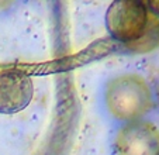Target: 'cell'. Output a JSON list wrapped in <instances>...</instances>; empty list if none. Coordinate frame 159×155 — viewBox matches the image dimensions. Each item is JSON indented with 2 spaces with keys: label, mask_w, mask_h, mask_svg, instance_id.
<instances>
[{
  "label": "cell",
  "mask_w": 159,
  "mask_h": 155,
  "mask_svg": "<svg viewBox=\"0 0 159 155\" xmlns=\"http://www.w3.org/2000/svg\"><path fill=\"white\" fill-rule=\"evenodd\" d=\"M148 7H152V10L153 12L152 13H156V14H159V3H149V4H147Z\"/></svg>",
  "instance_id": "5"
},
{
  "label": "cell",
  "mask_w": 159,
  "mask_h": 155,
  "mask_svg": "<svg viewBox=\"0 0 159 155\" xmlns=\"http://www.w3.org/2000/svg\"><path fill=\"white\" fill-rule=\"evenodd\" d=\"M149 14L148 6L141 2H114L106 14V27L113 40L131 47L147 38L152 30Z\"/></svg>",
  "instance_id": "2"
},
{
  "label": "cell",
  "mask_w": 159,
  "mask_h": 155,
  "mask_svg": "<svg viewBox=\"0 0 159 155\" xmlns=\"http://www.w3.org/2000/svg\"><path fill=\"white\" fill-rule=\"evenodd\" d=\"M34 96V85L25 72L9 69L0 72V114L24 110Z\"/></svg>",
  "instance_id": "4"
},
{
  "label": "cell",
  "mask_w": 159,
  "mask_h": 155,
  "mask_svg": "<svg viewBox=\"0 0 159 155\" xmlns=\"http://www.w3.org/2000/svg\"><path fill=\"white\" fill-rule=\"evenodd\" d=\"M114 155H159V130L145 120L118 127L113 138Z\"/></svg>",
  "instance_id": "3"
},
{
  "label": "cell",
  "mask_w": 159,
  "mask_h": 155,
  "mask_svg": "<svg viewBox=\"0 0 159 155\" xmlns=\"http://www.w3.org/2000/svg\"><path fill=\"white\" fill-rule=\"evenodd\" d=\"M103 106L107 114L120 125L144 120L153 106L149 85L138 75L113 78L103 92Z\"/></svg>",
  "instance_id": "1"
}]
</instances>
